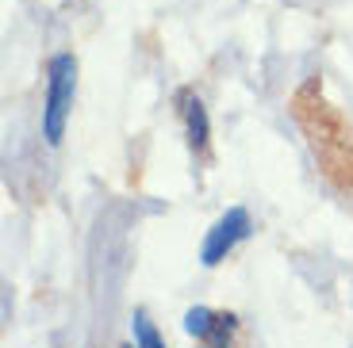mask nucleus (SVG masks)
<instances>
[{
    "label": "nucleus",
    "mask_w": 353,
    "mask_h": 348,
    "mask_svg": "<svg viewBox=\"0 0 353 348\" xmlns=\"http://www.w3.org/2000/svg\"><path fill=\"white\" fill-rule=\"evenodd\" d=\"M131 333H134V348H165L154 329V322L146 318V310H134L131 314Z\"/></svg>",
    "instance_id": "39448f33"
},
{
    "label": "nucleus",
    "mask_w": 353,
    "mask_h": 348,
    "mask_svg": "<svg viewBox=\"0 0 353 348\" xmlns=\"http://www.w3.org/2000/svg\"><path fill=\"white\" fill-rule=\"evenodd\" d=\"M77 92V58L73 54H54L50 58V80H46V107H43V134L50 146H58L65 134V119Z\"/></svg>",
    "instance_id": "f257e3e1"
},
{
    "label": "nucleus",
    "mask_w": 353,
    "mask_h": 348,
    "mask_svg": "<svg viewBox=\"0 0 353 348\" xmlns=\"http://www.w3.org/2000/svg\"><path fill=\"white\" fill-rule=\"evenodd\" d=\"M234 329H239V318L234 314H215L212 329H208V348H230V340H234Z\"/></svg>",
    "instance_id": "20e7f679"
},
{
    "label": "nucleus",
    "mask_w": 353,
    "mask_h": 348,
    "mask_svg": "<svg viewBox=\"0 0 353 348\" xmlns=\"http://www.w3.org/2000/svg\"><path fill=\"white\" fill-rule=\"evenodd\" d=\"M123 348H131V345H123Z\"/></svg>",
    "instance_id": "0eeeda50"
},
{
    "label": "nucleus",
    "mask_w": 353,
    "mask_h": 348,
    "mask_svg": "<svg viewBox=\"0 0 353 348\" xmlns=\"http://www.w3.org/2000/svg\"><path fill=\"white\" fill-rule=\"evenodd\" d=\"M212 322H215V314L208 310V306H192V310L185 314V329L192 333V337H208Z\"/></svg>",
    "instance_id": "423d86ee"
},
{
    "label": "nucleus",
    "mask_w": 353,
    "mask_h": 348,
    "mask_svg": "<svg viewBox=\"0 0 353 348\" xmlns=\"http://www.w3.org/2000/svg\"><path fill=\"white\" fill-rule=\"evenodd\" d=\"M185 119H188V142H192V149H203L208 146V111H203L200 100H188Z\"/></svg>",
    "instance_id": "7ed1b4c3"
},
{
    "label": "nucleus",
    "mask_w": 353,
    "mask_h": 348,
    "mask_svg": "<svg viewBox=\"0 0 353 348\" xmlns=\"http://www.w3.org/2000/svg\"><path fill=\"white\" fill-rule=\"evenodd\" d=\"M250 234V215L242 207H230L227 215L215 222L212 230H208V241H203V252H200V261L212 268V264L227 261V252L234 249V245L242 241V237Z\"/></svg>",
    "instance_id": "f03ea898"
}]
</instances>
